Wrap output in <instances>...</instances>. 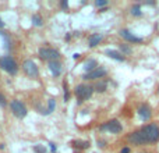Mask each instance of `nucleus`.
Masks as SVG:
<instances>
[{"label":"nucleus","instance_id":"3","mask_svg":"<svg viewBox=\"0 0 159 153\" xmlns=\"http://www.w3.org/2000/svg\"><path fill=\"white\" fill-rule=\"evenodd\" d=\"M0 68L10 75H16L18 72L20 67L11 56H2L0 57Z\"/></svg>","mask_w":159,"mask_h":153},{"label":"nucleus","instance_id":"18","mask_svg":"<svg viewBox=\"0 0 159 153\" xmlns=\"http://www.w3.org/2000/svg\"><path fill=\"white\" fill-rule=\"evenodd\" d=\"M130 14L134 17H141L143 15V11H141V4H138V3H135V4H133L131 7H130Z\"/></svg>","mask_w":159,"mask_h":153},{"label":"nucleus","instance_id":"24","mask_svg":"<svg viewBox=\"0 0 159 153\" xmlns=\"http://www.w3.org/2000/svg\"><path fill=\"white\" fill-rule=\"evenodd\" d=\"M0 106L2 107L7 106V99H6V96L3 95V93H0Z\"/></svg>","mask_w":159,"mask_h":153},{"label":"nucleus","instance_id":"1","mask_svg":"<svg viewBox=\"0 0 159 153\" xmlns=\"http://www.w3.org/2000/svg\"><path fill=\"white\" fill-rule=\"evenodd\" d=\"M127 142L134 146L154 145L159 142V123L154 121L133 131L131 134L127 135Z\"/></svg>","mask_w":159,"mask_h":153},{"label":"nucleus","instance_id":"30","mask_svg":"<svg viewBox=\"0 0 159 153\" xmlns=\"http://www.w3.org/2000/svg\"><path fill=\"white\" fill-rule=\"evenodd\" d=\"M138 153H149V152H147V151H141V152H138Z\"/></svg>","mask_w":159,"mask_h":153},{"label":"nucleus","instance_id":"22","mask_svg":"<svg viewBox=\"0 0 159 153\" xmlns=\"http://www.w3.org/2000/svg\"><path fill=\"white\" fill-rule=\"evenodd\" d=\"M34 152H35V153H45V152H46V148H45V146H42V145H35V146H34Z\"/></svg>","mask_w":159,"mask_h":153},{"label":"nucleus","instance_id":"23","mask_svg":"<svg viewBox=\"0 0 159 153\" xmlns=\"http://www.w3.org/2000/svg\"><path fill=\"white\" fill-rule=\"evenodd\" d=\"M93 4H95L96 7H106V6H107V0H96Z\"/></svg>","mask_w":159,"mask_h":153},{"label":"nucleus","instance_id":"14","mask_svg":"<svg viewBox=\"0 0 159 153\" xmlns=\"http://www.w3.org/2000/svg\"><path fill=\"white\" fill-rule=\"evenodd\" d=\"M92 86H93V92L103 93V92H106V89H107V81L106 79H99V81H96Z\"/></svg>","mask_w":159,"mask_h":153},{"label":"nucleus","instance_id":"25","mask_svg":"<svg viewBox=\"0 0 159 153\" xmlns=\"http://www.w3.org/2000/svg\"><path fill=\"white\" fill-rule=\"evenodd\" d=\"M60 7L63 8V10H67V8H69V2H67V0H61V2H60Z\"/></svg>","mask_w":159,"mask_h":153},{"label":"nucleus","instance_id":"5","mask_svg":"<svg viewBox=\"0 0 159 153\" xmlns=\"http://www.w3.org/2000/svg\"><path fill=\"white\" fill-rule=\"evenodd\" d=\"M38 55L42 60H48V61H56L60 59V52L59 50L53 49V47H48V46L39 47Z\"/></svg>","mask_w":159,"mask_h":153},{"label":"nucleus","instance_id":"15","mask_svg":"<svg viewBox=\"0 0 159 153\" xmlns=\"http://www.w3.org/2000/svg\"><path fill=\"white\" fill-rule=\"evenodd\" d=\"M102 39H103V35H101V33H92V35H89V38H88V46L89 47L98 46L102 42Z\"/></svg>","mask_w":159,"mask_h":153},{"label":"nucleus","instance_id":"10","mask_svg":"<svg viewBox=\"0 0 159 153\" xmlns=\"http://www.w3.org/2000/svg\"><path fill=\"white\" fill-rule=\"evenodd\" d=\"M119 35H120L121 38L127 42V43H143V42H144L143 38L135 36L134 33H133L131 31H129V29H121L120 32H119Z\"/></svg>","mask_w":159,"mask_h":153},{"label":"nucleus","instance_id":"12","mask_svg":"<svg viewBox=\"0 0 159 153\" xmlns=\"http://www.w3.org/2000/svg\"><path fill=\"white\" fill-rule=\"evenodd\" d=\"M70 145L73 146L74 149H77V151H85V149H88L91 146L89 141H82V139H74L70 142Z\"/></svg>","mask_w":159,"mask_h":153},{"label":"nucleus","instance_id":"31","mask_svg":"<svg viewBox=\"0 0 159 153\" xmlns=\"http://www.w3.org/2000/svg\"><path fill=\"white\" fill-rule=\"evenodd\" d=\"M158 93H159V85H158Z\"/></svg>","mask_w":159,"mask_h":153},{"label":"nucleus","instance_id":"27","mask_svg":"<svg viewBox=\"0 0 159 153\" xmlns=\"http://www.w3.org/2000/svg\"><path fill=\"white\" fill-rule=\"evenodd\" d=\"M130 151H131V149H130L129 146H124V148L120 151V153H130Z\"/></svg>","mask_w":159,"mask_h":153},{"label":"nucleus","instance_id":"19","mask_svg":"<svg viewBox=\"0 0 159 153\" xmlns=\"http://www.w3.org/2000/svg\"><path fill=\"white\" fill-rule=\"evenodd\" d=\"M31 21H32V24L35 25V27H42V25H43V18H42L39 14H32Z\"/></svg>","mask_w":159,"mask_h":153},{"label":"nucleus","instance_id":"4","mask_svg":"<svg viewBox=\"0 0 159 153\" xmlns=\"http://www.w3.org/2000/svg\"><path fill=\"white\" fill-rule=\"evenodd\" d=\"M10 110L17 118H20V120H21V118H25L28 114L27 106H25L21 100H18V99H13V100L10 102Z\"/></svg>","mask_w":159,"mask_h":153},{"label":"nucleus","instance_id":"7","mask_svg":"<svg viewBox=\"0 0 159 153\" xmlns=\"http://www.w3.org/2000/svg\"><path fill=\"white\" fill-rule=\"evenodd\" d=\"M22 71L25 72V75L32 79H36L39 76V68L35 64V61H32V60H25L22 63Z\"/></svg>","mask_w":159,"mask_h":153},{"label":"nucleus","instance_id":"26","mask_svg":"<svg viewBox=\"0 0 159 153\" xmlns=\"http://www.w3.org/2000/svg\"><path fill=\"white\" fill-rule=\"evenodd\" d=\"M49 145H50V151H52V153H56V149H57V145H56V143H53V142H50Z\"/></svg>","mask_w":159,"mask_h":153},{"label":"nucleus","instance_id":"6","mask_svg":"<svg viewBox=\"0 0 159 153\" xmlns=\"http://www.w3.org/2000/svg\"><path fill=\"white\" fill-rule=\"evenodd\" d=\"M99 129H101V131H105V132H110V134L117 135L123 131V125H121V123L119 120L113 118V120H109V121H106V123H103L101 127H99Z\"/></svg>","mask_w":159,"mask_h":153},{"label":"nucleus","instance_id":"29","mask_svg":"<svg viewBox=\"0 0 159 153\" xmlns=\"http://www.w3.org/2000/svg\"><path fill=\"white\" fill-rule=\"evenodd\" d=\"M73 57H74V59H75V60H77V59L80 57V55H78V53H75V55H74V56H73Z\"/></svg>","mask_w":159,"mask_h":153},{"label":"nucleus","instance_id":"21","mask_svg":"<svg viewBox=\"0 0 159 153\" xmlns=\"http://www.w3.org/2000/svg\"><path fill=\"white\" fill-rule=\"evenodd\" d=\"M63 92H64V102L70 100V89H69V82L63 81Z\"/></svg>","mask_w":159,"mask_h":153},{"label":"nucleus","instance_id":"9","mask_svg":"<svg viewBox=\"0 0 159 153\" xmlns=\"http://www.w3.org/2000/svg\"><path fill=\"white\" fill-rule=\"evenodd\" d=\"M137 113H138V116L141 117V120L143 121H149L151 120V117H152V107L149 106L148 103H141L140 106L137 107Z\"/></svg>","mask_w":159,"mask_h":153},{"label":"nucleus","instance_id":"2","mask_svg":"<svg viewBox=\"0 0 159 153\" xmlns=\"http://www.w3.org/2000/svg\"><path fill=\"white\" fill-rule=\"evenodd\" d=\"M92 93H93V86L88 84H78L74 89V95L78 100V104L88 100L92 96Z\"/></svg>","mask_w":159,"mask_h":153},{"label":"nucleus","instance_id":"20","mask_svg":"<svg viewBox=\"0 0 159 153\" xmlns=\"http://www.w3.org/2000/svg\"><path fill=\"white\" fill-rule=\"evenodd\" d=\"M55 109H56V100L53 98H50L49 100H48V109H46V113H45V116L50 114V113H52Z\"/></svg>","mask_w":159,"mask_h":153},{"label":"nucleus","instance_id":"11","mask_svg":"<svg viewBox=\"0 0 159 153\" xmlns=\"http://www.w3.org/2000/svg\"><path fill=\"white\" fill-rule=\"evenodd\" d=\"M49 70H50V72H52V75L55 76V78L60 76L61 72H63V67H61V63L59 60L49 61Z\"/></svg>","mask_w":159,"mask_h":153},{"label":"nucleus","instance_id":"16","mask_svg":"<svg viewBox=\"0 0 159 153\" xmlns=\"http://www.w3.org/2000/svg\"><path fill=\"white\" fill-rule=\"evenodd\" d=\"M98 61L95 60V59H88L87 61L84 63V71H85V74L87 72H91V71H93L95 68H98Z\"/></svg>","mask_w":159,"mask_h":153},{"label":"nucleus","instance_id":"8","mask_svg":"<svg viewBox=\"0 0 159 153\" xmlns=\"http://www.w3.org/2000/svg\"><path fill=\"white\" fill-rule=\"evenodd\" d=\"M106 74H107L106 68L98 67V68H95L93 71L84 74L82 75V79H85V81H99V79H103V76H106Z\"/></svg>","mask_w":159,"mask_h":153},{"label":"nucleus","instance_id":"17","mask_svg":"<svg viewBox=\"0 0 159 153\" xmlns=\"http://www.w3.org/2000/svg\"><path fill=\"white\" fill-rule=\"evenodd\" d=\"M119 52L121 53V55L126 57V56H130L133 53V49H131V46H130L129 43H120L119 45Z\"/></svg>","mask_w":159,"mask_h":153},{"label":"nucleus","instance_id":"28","mask_svg":"<svg viewBox=\"0 0 159 153\" xmlns=\"http://www.w3.org/2000/svg\"><path fill=\"white\" fill-rule=\"evenodd\" d=\"M0 28H4V22H3L2 17H0Z\"/></svg>","mask_w":159,"mask_h":153},{"label":"nucleus","instance_id":"32","mask_svg":"<svg viewBox=\"0 0 159 153\" xmlns=\"http://www.w3.org/2000/svg\"><path fill=\"white\" fill-rule=\"evenodd\" d=\"M0 129H2V127H0Z\"/></svg>","mask_w":159,"mask_h":153},{"label":"nucleus","instance_id":"13","mask_svg":"<svg viewBox=\"0 0 159 153\" xmlns=\"http://www.w3.org/2000/svg\"><path fill=\"white\" fill-rule=\"evenodd\" d=\"M105 55H106L107 57L113 59V60H117V61H124L126 60V57H124L119 50H115V49H106L105 50Z\"/></svg>","mask_w":159,"mask_h":153}]
</instances>
